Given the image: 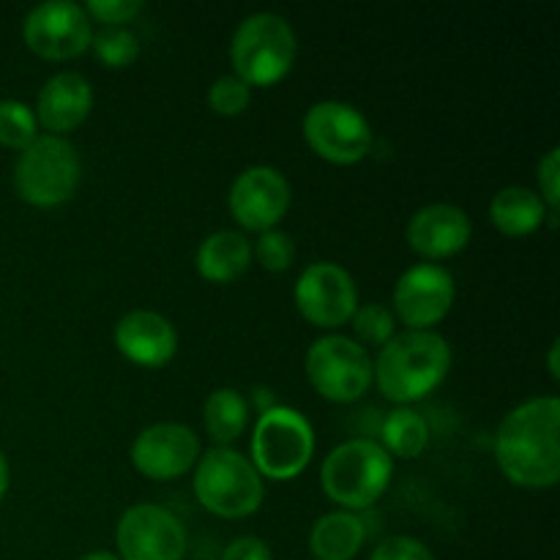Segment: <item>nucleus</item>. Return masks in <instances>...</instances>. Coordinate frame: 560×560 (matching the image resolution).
Listing matches in <instances>:
<instances>
[{"label": "nucleus", "instance_id": "obj_13", "mask_svg": "<svg viewBox=\"0 0 560 560\" xmlns=\"http://www.w3.org/2000/svg\"><path fill=\"white\" fill-rule=\"evenodd\" d=\"M299 315L315 328H342L359 310L355 279L337 262H312L293 288Z\"/></svg>", "mask_w": 560, "mask_h": 560}, {"label": "nucleus", "instance_id": "obj_11", "mask_svg": "<svg viewBox=\"0 0 560 560\" xmlns=\"http://www.w3.org/2000/svg\"><path fill=\"white\" fill-rule=\"evenodd\" d=\"M457 284L448 268L438 262H419L402 271L394 284V317L408 331H432L452 312Z\"/></svg>", "mask_w": 560, "mask_h": 560}, {"label": "nucleus", "instance_id": "obj_12", "mask_svg": "<svg viewBox=\"0 0 560 560\" xmlns=\"http://www.w3.org/2000/svg\"><path fill=\"white\" fill-rule=\"evenodd\" d=\"M120 560H184L186 528L170 509L156 503H135L115 528Z\"/></svg>", "mask_w": 560, "mask_h": 560}, {"label": "nucleus", "instance_id": "obj_28", "mask_svg": "<svg viewBox=\"0 0 560 560\" xmlns=\"http://www.w3.org/2000/svg\"><path fill=\"white\" fill-rule=\"evenodd\" d=\"M252 257H257V262H260L266 271L284 273L288 268H293L295 262V244L284 230H266V233L257 235V241L252 244Z\"/></svg>", "mask_w": 560, "mask_h": 560}, {"label": "nucleus", "instance_id": "obj_1", "mask_svg": "<svg viewBox=\"0 0 560 560\" xmlns=\"http://www.w3.org/2000/svg\"><path fill=\"white\" fill-rule=\"evenodd\" d=\"M560 399L534 397L503 416L495 435L501 474L523 490H552L560 481Z\"/></svg>", "mask_w": 560, "mask_h": 560}, {"label": "nucleus", "instance_id": "obj_3", "mask_svg": "<svg viewBox=\"0 0 560 560\" xmlns=\"http://www.w3.org/2000/svg\"><path fill=\"white\" fill-rule=\"evenodd\" d=\"M299 58V38L282 14L257 11L238 22L230 42L233 74L249 88H271L290 74Z\"/></svg>", "mask_w": 560, "mask_h": 560}, {"label": "nucleus", "instance_id": "obj_17", "mask_svg": "<svg viewBox=\"0 0 560 560\" xmlns=\"http://www.w3.org/2000/svg\"><path fill=\"white\" fill-rule=\"evenodd\" d=\"M113 342L129 364L142 370H162L178 353V331L153 310H131L115 323Z\"/></svg>", "mask_w": 560, "mask_h": 560}, {"label": "nucleus", "instance_id": "obj_18", "mask_svg": "<svg viewBox=\"0 0 560 560\" xmlns=\"http://www.w3.org/2000/svg\"><path fill=\"white\" fill-rule=\"evenodd\" d=\"M93 109V85L80 71H58L36 96V124L47 135L66 137L80 129Z\"/></svg>", "mask_w": 560, "mask_h": 560}, {"label": "nucleus", "instance_id": "obj_26", "mask_svg": "<svg viewBox=\"0 0 560 560\" xmlns=\"http://www.w3.org/2000/svg\"><path fill=\"white\" fill-rule=\"evenodd\" d=\"M38 137V124L33 107L16 98H3L0 102V145L9 151H25Z\"/></svg>", "mask_w": 560, "mask_h": 560}, {"label": "nucleus", "instance_id": "obj_31", "mask_svg": "<svg viewBox=\"0 0 560 560\" xmlns=\"http://www.w3.org/2000/svg\"><path fill=\"white\" fill-rule=\"evenodd\" d=\"M536 178H539V191H536V195L541 197L547 211L558 213V206H560V151L558 148H550V151L539 159Z\"/></svg>", "mask_w": 560, "mask_h": 560}, {"label": "nucleus", "instance_id": "obj_6", "mask_svg": "<svg viewBox=\"0 0 560 560\" xmlns=\"http://www.w3.org/2000/svg\"><path fill=\"white\" fill-rule=\"evenodd\" d=\"M82 184V162L66 137L38 135L14 164V189L33 208L66 206Z\"/></svg>", "mask_w": 560, "mask_h": 560}, {"label": "nucleus", "instance_id": "obj_15", "mask_svg": "<svg viewBox=\"0 0 560 560\" xmlns=\"http://www.w3.org/2000/svg\"><path fill=\"white\" fill-rule=\"evenodd\" d=\"M200 438L175 421L145 427L131 443V465L151 481H175L195 470L200 459Z\"/></svg>", "mask_w": 560, "mask_h": 560}, {"label": "nucleus", "instance_id": "obj_5", "mask_svg": "<svg viewBox=\"0 0 560 560\" xmlns=\"http://www.w3.org/2000/svg\"><path fill=\"white\" fill-rule=\"evenodd\" d=\"M191 487L200 506L222 520L252 517L266 498L262 476L233 446H213L200 454Z\"/></svg>", "mask_w": 560, "mask_h": 560}, {"label": "nucleus", "instance_id": "obj_4", "mask_svg": "<svg viewBox=\"0 0 560 560\" xmlns=\"http://www.w3.org/2000/svg\"><path fill=\"white\" fill-rule=\"evenodd\" d=\"M394 476V459L370 438L345 441L323 459L320 485L331 503L342 512L359 514L386 495Z\"/></svg>", "mask_w": 560, "mask_h": 560}, {"label": "nucleus", "instance_id": "obj_19", "mask_svg": "<svg viewBox=\"0 0 560 560\" xmlns=\"http://www.w3.org/2000/svg\"><path fill=\"white\" fill-rule=\"evenodd\" d=\"M252 266V241L238 230H217L197 249V273L211 284H230Z\"/></svg>", "mask_w": 560, "mask_h": 560}, {"label": "nucleus", "instance_id": "obj_20", "mask_svg": "<svg viewBox=\"0 0 560 560\" xmlns=\"http://www.w3.org/2000/svg\"><path fill=\"white\" fill-rule=\"evenodd\" d=\"M547 206L528 186H506L490 202V222L506 238H528L547 222Z\"/></svg>", "mask_w": 560, "mask_h": 560}, {"label": "nucleus", "instance_id": "obj_27", "mask_svg": "<svg viewBox=\"0 0 560 560\" xmlns=\"http://www.w3.org/2000/svg\"><path fill=\"white\" fill-rule=\"evenodd\" d=\"M211 113L222 115V118H238L249 109L252 104V88L235 74H224L211 82L206 96Z\"/></svg>", "mask_w": 560, "mask_h": 560}, {"label": "nucleus", "instance_id": "obj_7", "mask_svg": "<svg viewBox=\"0 0 560 560\" xmlns=\"http://www.w3.org/2000/svg\"><path fill=\"white\" fill-rule=\"evenodd\" d=\"M249 448V463L262 479L290 481L304 474L315 457V430L301 410L273 405L257 419Z\"/></svg>", "mask_w": 560, "mask_h": 560}, {"label": "nucleus", "instance_id": "obj_33", "mask_svg": "<svg viewBox=\"0 0 560 560\" xmlns=\"http://www.w3.org/2000/svg\"><path fill=\"white\" fill-rule=\"evenodd\" d=\"M9 485H11V470H9V459H5V454L0 452V503H3L5 492H9Z\"/></svg>", "mask_w": 560, "mask_h": 560}, {"label": "nucleus", "instance_id": "obj_21", "mask_svg": "<svg viewBox=\"0 0 560 560\" xmlns=\"http://www.w3.org/2000/svg\"><path fill=\"white\" fill-rule=\"evenodd\" d=\"M364 541V520L342 509L317 517L310 530V552L315 560H353Z\"/></svg>", "mask_w": 560, "mask_h": 560}, {"label": "nucleus", "instance_id": "obj_8", "mask_svg": "<svg viewBox=\"0 0 560 560\" xmlns=\"http://www.w3.org/2000/svg\"><path fill=\"white\" fill-rule=\"evenodd\" d=\"M306 381L334 405H353L372 386V355L353 337L323 334L310 345L304 359Z\"/></svg>", "mask_w": 560, "mask_h": 560}, {"label": "nucleus", "instance_id": "obj_9", "mask_svg": "<svg viewBox=\"0 0 560 560\" xmlns=\"http://www.w3.org/2000/svg\"><path fill=\"white\" fill-rule=\"evenodd\" d=\"M304 140L328 164L353 167L372 151V126L361 109L345 102H317L304 115Z\"/></svg>", "mask_w": 560, "mask_h": 560}, {"label": "nucleus", "instance_id": "obj_24", "mask_svg": "<svg viewBox=\"0 0 560 560\" xmlns=\"http://www.w3.org/2000/svg\"><path fill=\"white\" fill-rule=\"evenodd\" d=\"M91 49L98 63L107 69H129L140 58L142 44L140 36L129 27H102L98 33H93Z\"/></svg>", "mask_w": 560, "mask_h": 560}, {"label": "nucleus", "instance_id": "obj_16", "mask_svg": "<svg viewBox=\"0 0 560 560\" xmlns=\"http://www.w3.org/2000/svg\"><path fill=\"white\" fill-rule=\"evenodd\" d=\"M474 222L452 202H430L408 219L405 241L427 262H441L459 255L470 244Z\"/></svg>", "mask_w": 560, "mask_h": 560}, {"label": "nucleus", "instance_id": "obj_2", "mask_svg": "<svg viewBox=\"0 0 560 560\" xmlns=\"http://www.w3.org/2000/svg\"><path fill=\"white\" fill-rule=\"evenodd\" d=\"M452 345L438 331L394 334L372 359V383L383 399L410 408L446 383L452 372Z\"/></svg>", "mask_w": 560, "mask_h": 560}, {"label": "nucleus", "instance_id": "obj_14", "mask_svg": "<svg viewBox=\"0 0 560 560\" xmlns=\"http://www.w3.org/2000/svg\"><path fill=\"white\" fill-rule=\"evenodd\" d=\"M290 191L288 178L277 167L268 164H255L244 173L235 175L228 195V208L235 222L249 233H266V230L279 228L290 211Z\"/></svg>", "mask_w": 560, "mask_h": 560}, {"label": "nucleus", "instance_id": "obj_23", "mask_svg": "<svg viewBox=\"0 0 560 560\" xmlns=\"http://www.w3.org/2000/svg\"><path fill=\"white\" fill-rule=\"evenodd\" d=\"M381 446L388 457L416 459L430 446V427L413 408H394L381 427Z\"/></svg>", "mask_w": 560, "mask_h": 560}, {"label": "nucleus", "instance_id": "obj_32", "mask_svg": "<svg viewBox=\"0 0 560 560\" xmlns=\"http://www.w3.org/2000/svg\"><path fill=\"white\" fill-rule=\"evenodd\" d=\"M222 560H273V552L260 536H238L222 552Z\"/></svg>", "mask_w": 560, "mask_h": 560}, {"label": "nucleus", "instance_id": "obj_35", "mask_svg": "<svg viewBox=\"0 0 560 560\" xmlns=\"http://www.w3.org/2000/svg\"><path fill=\"white\" fill-rule=\"evenodd\" d=\"M80 560H120L115 552H107V550H98V552H88V556H82Z\"/></svg>", "mask_w": 560, "mask_h": 560}, {"label": "nucleus", "instance_id": "obj_10", "mask_svg": "<svg viewBox=\"0 0 560 560\" xmlns=\"http://www.w3.org/2000/svg\"><path fill=\"white\" fill-rule=\"evenodd\" d=\"M22 38L33 55L44 60H74L91 49L93 22L85 9L71 0H47L27 11Z\"/></svg>", "mask_w": 560, "mask_h": 560}, {"label": "nucleus", "instance_id": "obj_34", "mask_svg": "<svg viewBox=\"0 0 560 560\" xmlns=\"http://www.w3.org/2000/svg\"><path fill=\"white\" fill-rule=\"evenodd\" d=\"M558 353H560V339H552L550 350H547V366H550V377H552V381H558V377H560Z\"/></svg>", "mask_w": 560, "mask_h": 560}, {"label": "nucleus", "instance_id": "obj_30", "mask_svg": "<svg viewBox=\"0 0 560 560\" xmlns=\"http://www.w3.org/2000/svg\"><path fill=\"white\" fill-rule=\"evenodd\" d=\"M370 560H435L430 547L413 536H388L372 550Z\"/></svg>", "mask_w": 560, "mask_h": 560}, {"label": "nucleus", "instance_id": "obj_25", "mask_svg": "<svg viewBox=\"0 0 560 560\" xmlns=\"http://www.w3.org/2000/svg\"><path fill=\"white\" fill-rule=\"evenodd\" d=\"M350 326L361 348H383L397 334V317L386 304L370 301V304H359V310L350 317Z\"/></svg>", "mask_w": 560, "mask_h": 560}, {"label": "nucleus", "instance_id": "obj_29", "mask_svg": "<svg viewBox=\"0 0 560 560\" xmlns=\"http://www.w3.org/2000/svg\"><path fill=\"white\" fill-rule=\"evenodd\" d=\"M85 14L91 22H98L102 27H126L142 14L145 3L142 0H88Z\"/></svg>", "mask_w": 560, "mask_h": 560}, {"label": "nucleus", "instance_id": "obj_22", "mask_svg": "<svg viewBox=\"0 0 560 560\" xmlns=\"http://www.w3.org/2000/svg\"><path fill=\"white\" fill-rule=\"evenodd\" d=\"M202 427L217 446H233L249 427V402L235 388H217L202 405Z\"/></svg>", "mask_w": 560, "mask_h": 560}]
</instances>
